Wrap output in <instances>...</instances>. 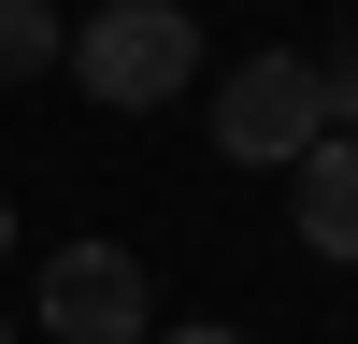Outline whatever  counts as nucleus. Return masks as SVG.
<instances>
[{"label":"nucleus","mask_w":358,"mask_h":344,"mask_svg":"<svg viewBox=\"0 0 358 344\" xmlns=\"http://www.w3.org/2000/svg\"><path fill=\"white\" fill-rule=\"evenodd\" d=\"M57 72H72L86 101H115V115H158V101L201 86V15H187V0H101Z\"/></svg>","instance_id":"f257e3e1"},{"label":"nucleus","mask_w":358,"mask_h":344,"mask_svg":"<svg viewBox=\"0 0 358 344\" xmlns=\"http://www.w3.org/2000/svg\"><path fill=\"white\" fill-rule=\"evenodd\" d=\"M215 143L244 172H301L315 143H330V115H315V72L301 57H244V72L215 86Z\"/></svg>","instance_id":"f03ea898"},{"label":"nucleus","mask_w":358,"mask_h":344,"mask_svg":"<svg viewBox=\"0 0 358 344\" xmlns=\"http://www.w3.org/2000/svg\"><path fill=\"white\" fill-rule=\"evenodd\" d=\"M143 315L158 301H143V258L129 244H57L43 258V330L57 344H143Z\"/></svg>","instance_id":"7ed1b4c3"},{"label":"nucleus","mask_w":358,"mask_h":344,"mask_svg":"<svg viewBox=\"0 0 358 344\" xmlns=\"http://www.w3.org/2000/svg\"><path fill=\"white\" fill-rule=\"evenodd\" d=\"M301 244L358 273V129H330V143L301 158Z\"/></svg>","instance_id":"20e7f679"},{"label":"nucleus","mask_w":358,"mask_h":344,"mask_svg":"<svg viewBox=\"0 0 358 344\" xmlns=\"http://www.w3.org/2000/svg\"><path fill=\"white\" fill-rule=\"evenodd\" d=\"M72 57V29L43 15V0H0V86H29V72H57Z\"/></svg>","instance_id":"39448f33"},{"label":"nucleus","mask_w":358,"mask_h":344,"mask_svg":"<svg viewBox=\"0 0 358 344\" xmlns=\"http://www.w3.org/2000/svg\"><path fill=\"white\" fill-rule=\"evenodd\" d=\"M315 115H330V129H358V43L330 57V72H315Z\"/></svg>","instance_id":"423d86ee"},{"label":"nucleus","mask_w":358,"mask_h":344,"mask_svg":"<svg viewBox=\"0 0 358 344\" xmlns=\"http://www.w3.org/2000/svg\"><path fill=\"white\" fill-rule=\"evenodd\" d=\"M158 344H244V330H158Z\"/></svg>","instance_id":"0eeeda50"}]
</instances>
